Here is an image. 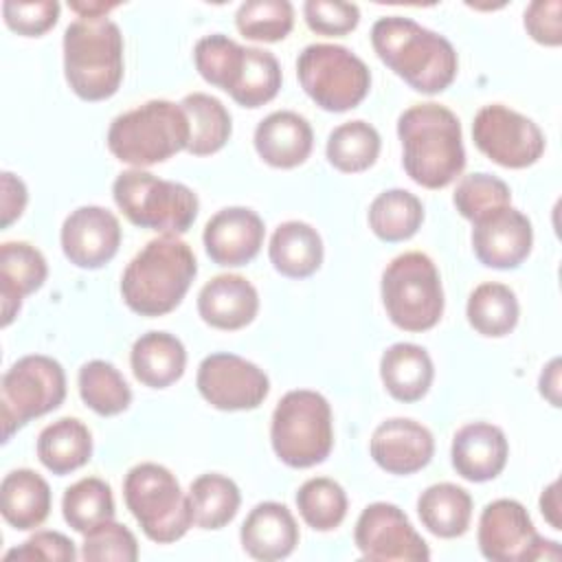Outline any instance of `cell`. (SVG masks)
<instances>
[{
	"label": "cell",
	"instance_id": "obj_44",
	"mask_svg": "<svg viewBox=\"0 0 562 562\" xmlns=\"http://www.w3.org/2000/svg\"><path fill=\"white\" fill-rule=\"evenodd\" d=\"M2 15L11 31L24 37H40L57 24L59 2L57 0H37V2L4 0Z\"/></svg>",
	"mask_w": 562,
	"mask_h": 562
},
{
	"label": "cell",
	"instance_id": "obj_6",
	"mask_svg": "<svg viewBox=\"0 0 562 562\" xmlns=\"http://www.w3.org/2000/svg\"><path fill=\"white\" fill-rule=\"evenodd\" d=\"M270 441L274 454L290 468L323 463L334 446L329 402L310 389L288 391L274 406Z\"/></svg>",
	"mask_w": 562,
	"mask_h": 562
},
{
	"label": "cell",
	"instance_id": "obj_7",
	"mask_svg": "<svg viewBox=\"0 0 562 562\" xmlns=\"http://www.w3.org/2000/svg\"><path fill=\"white\" fill-rule=\"evenodd\" d=\"M112 195L123 215L140 226L162 235H180L198 217V195L182 182L162 180L143 169H127L116 176Z\"/></svg>",
	"mask_w": 562,
	"mask_h": 562
},
{
	"label": "cell",
	"instance_id": "obj_28",
	"mask_svg": "<svg viewBox=\"0 0 562 562\" xmlns=\"http://www.w3.org/2000/svg\"><path fill=\"white\" fill-rule=\"evenodd\" d=\"M268 255L274 270L283 277L305 279L323 263V239L314 226L290 220L274 228Z\"/></svg>",
	"mask_w": 562,
	"mask_h": 562
},
{
	"label": "cell",
	"instance_id": "obj_35",
	"mask_svg": "<svg viewBox=\"0 0 562 562\" xmlns=\"http://www.w3.org/2000/svg\"><path fill=\"white\" fill-rule=\"evenodd\" d=\"M380 134L367 121H347L331 130L327 138V160L342 173L369 169L380 154Z\"/></svg>",
	"mask_w": 562,
	"mask_h": 562
},
{
	"label": "cell",
	"instance_id": "obj_11",
	"mask_svg": "<svg viewBox=\"0 0 562 562\" xmlns=\"http://www.w3.org/2000/svg\"><path fill=\"white\" fill-rule=\"evenodd\" d=\"M66 397V373L48 356H24L15 360L0 384L2 441L31 419L55 411Z\"/></svg>",
	"mask_w": 562,
	"mask_h": 562
},
{
	"label": "cell",
	"instance_id": "obj_45",
	"mask_svg": "<svg viewBox=\"0 0 562 562\" xmlns=\"http://www.w3.org/2000/svg\"><path fill=\"white\" fill-rule=\"evenodd\" d=\"M307 26L318 35H347L360 22V9L340 0H307L303 4Z\"/></svg>",
	"mask_w": 562,
	"mask_h": 562
},
{
	"label": "cell",
	"instance_id": "obj_23",
	"mask_svg": "<svg viewBox=\"0 0 562 562\" xmlns=\"http://www.w3.org/2000/svg\"><path fill=\"white\" fill-rule=\"evenodd\" d=\"M314 145L310 123L292 112L277 110L255 127V149L263 162L277 169H292L307 160Z\"/></svg>",
	"mask_w": 562,
	"mask_h": 562
},
{
	"label": "cell",
	"instance_id": "obj_20",
	"mask_svg": "<svg viewBox=\"0 0 562 562\" xmlns=\"http://www.w3.org/2000/svg\"><path fill=\"white\" fill-rule=\"evenodd\" d=\"M450 457L459 476L472 483H483L503 472L509 457V443L498 426L474 422L457 430Z\"/></svg>",
	"mask_w": 562,
	"mask_h": 562
},
{
	"label": "cell",
	"instance_id": "obj_15",
	"mask_svg": "<svg viewBox=\"0 0 562 562\" xmlns=\"http://www.w3.org/2000/svg\"><path fill=\"white\" fill-rule=\"evenodd\" d=\"M195 384L200 395L220 411H252L270 391L263 369L235 353L206 356L198 367Z\"/></svg>",
	"mask_w": 562,
	"mask_h": 562
},
{
	"label": "cell",
	"instance_id": "obj_12",
	"mask_svg": "<svg viewBox=\"0 0 562 562\" xmlns=\"http://www.w3.org/2000/svg\"><path fill=\"white\" fill-rule=\"evenodd\" d=\"M479 549L494 562L558 560V542L538 536L527 509L514 498H498L485 505L479 520Z\"/></svg>",
	"mask_w": 562,
	"mask_h": 562
},
{
	"label": "cell",
	"instance_id": "obj_50",
	"mask_svg": "<svg viewBox=\"0 0 562 562\" xmlns=\"http://www.w3.org/2000/svg\"><path fill=\"white\" fill-rule=\"evenodd\" d=\"M558 481H553L540 496V512L547 518V522L553 529H562V520H560V494H558Z\"/></svg>",
	"mask_w": 562,
	"mask_h": 562
},
{
	"label": "cell",
	"instance_id": "obj_19",
	"mask_svg": "<svg viewBox=\"0 0 562 562\" xmlns=\"http://www.w3.org/2000/svg\"><path fill=\"white\" fill-rule=\"evenodd\" d=\"M369 450L382 470L406 476L430 463L435 439L424 424L408 417H393L373 430Z\"/></svg>",
	"mask_w": 562,
	"mask_h": 562
},
{
	"label": "cell",
	"instance_id": "obj_22",
	"mask_svg": "<svg viewBox=\"0 0 562 562\" xmlns=\"http://www.w3.org/2000/svg\"><path fill=\"white\" fill-rule=\"evenodd\" d=\"M239 538L250 558L263 562L281 560L299 544V525L283 503L263 501L246 516Z\"/></svg>",
	"mask_w": 562,
	"mask_h": 562
},
{
	"label": "cell",
	"instance_id": "obj_51",
	"mask_svg": "<svg viewBox=\"0 0 562 562\" xmlns=\"http://www.w3.org/2000/svg\"><path fill=\"white\" fill-rule=\"evenodd\" d=\"M119 2H70V9L79 18H105L108 11L116 9Z\"/></svg>",
	"mask_w": 562,
	"mask_h": 562
},
{
	"label": "cell",
	"instance_id": "obj_31",
	"mask_svg": "<svg viewBox=\"0 0 562 562\" xmlns=\"http://www.w3.org/2000/svg\"><path fill=\"white\" fill-rule=\"evenodd\" d=\"M189 119V147L193 156H209L220 151L231 138L233 123L224 103L206 92H191L180 101Z\"/></svg>",
	"mask_w": 562,
	"mask_h": 562
},
{
	"label": "cell",
	"instance_id": "obj_5",
	"mask_svg": "<svg viewBox=\"0 0 562 562\" xmlns=\"http://www.w3.org/2000/svg\"><path fill=\"white\" fill-rule=\"evenodd\" d=\"M189 136V119L182 105L151 99L110 123L108 149L116 160L143 169L187 149Z\"/></svg>",
	"mask_w": 562,
	"mask_h": 562
},
{
	"label": "cell",
	"instance_id": "obj_17",
	"mask_svg": "<svg viewBox=\"0 0 562 562\" xmlns=\"http://www.w3.org/2000/svg\"><path fill=\"white\" fill-rule=\"evenodd\" d=\"M61 250L70 263L83 270L105 266L121 246V224L103 206H79L61 224Z\"/></svg>",
	"mask_w": 562,
	"mask_h": 562
},
{
	"label": "cell",
	"instance_id": "obj_38",
	"mask_svg": "<svg viewBox=\"0 0 562 562\" xmlns=\"http://www.w3.org/2000/svg\"><path fill=\"white\" fill-rule=\"evenodd\" d=\"M281 88V66L270 50L246 48L239 77L228 92L244 108H259L277 97Z\"/></svg>",
	"mask_w": 562,
	"mask_h": 562
},
{
	"label": "cell",
	"instance_id": "obj_49",
	"mask_svg": "<svg viewBox=\"0 0 562 562\" xmlns=\"http://www.w3.org/2000/svg\"><path fill=\"white\" fill-rule=\"evenodd\" d=\"M540 393L551 406H560V358H553L540 373Z\"/></svg>",
	"mask_w": 562,
	"mask_h": 562
},
{
	"label": "cell",
	"instance_id": "obj_40",
	"mask_svg": "<svg viewBox=\"0 0 562 562\" xmlns=\"http://www.w3.org/2000/svg\"><path fill=\"white\" fill-rule=\"evenodd\" d=\"M244 50L246 46H239L222 33H213L198 40L193 48V61L206 83L231 92L244 64Z\"/></svg>",
	"mask_w": 562,
	"mask_h": 562
},
{
	"label": "cell",
	"instance_id": "obj_43",
	"mask_svg": "<svg viewBox=\"0 0 562 562\" xmlns=\"http://www.w3.org/2000/svg\"><path fill=\"white\" fill-rule=\"evenodd\" d=\"M81 558L90 562L114 560V562H136L138 560V542L134 533L112 520H105L83 533Z\"/></svg>",
	"mask_w": 562,
	"mask_h": 562
},
{
	"label": "cell",
	"instance_id": "obj_10",
	"mask_svg": "<svg viewBox=\"0 0 562 562\" xmlns=\"http://www.w3.org/2000/svg\"><path fill=\"white\" fill-rule=\"evenodd\" d=\"M296 75L305 94L327 112L356 108L371 88L367 64L338 44H310L296 59Z\"/></svg>",
	"mask_w": 562,
	"mask_h": 562
},
{
	"label": "cell",
	"instance_id": "obj_14",
	"mask_svg": "<svg viewBox=\"0 0 562 562\" xmlns=\"http://www.w3.org/2000/svg\"><path fill=\"white\" fill-rule=\"evenodd\" d=\"M353 540L362 558L373 562H426L430 558L426 540L393 503L367 505L356 522Z\"/></svg>",
	"mask_w": 562,
	"mask_h": 562
},
{
	"label": "cell",
	"instance_id": "obj_48",
	"mask_svg": "<svg viewBox=\"0 0 562 562\" xmlns=\"http://www.w3.org/2000/svg\"><path fill=\"white\" fill-rule=\"evenodd\" d=\"M0 182H2V228H7L11 222H15L22 215L29 193L24 182L11 171H2Z\"/></svg>",
	"mask_w": 562,
	"mask_h": 562
},
{
	"label": "cell",
	"instance_id": "obj_30",
	"mask_svg": "<svg viewBox=\"0 0 562 562\" xmlns=\"http://www.w3.org/2000/svg\"><path fill=\"white\" fill-rule=\"evenodd\" d=\"M422 525L439 538L463 536L472 518V496L454 483H435L417 498Z\"/></svg>",
	"mask_w": 562,
	"mask_h": 562
},
{
	"label": "cell",
	"instance_id": "obj_42",
	"mask_svg": "<svg viewBox=\"0 0 562 562\" xmlns=\"http://www.w3.org/2000/svg\"><path fill=\"white\" fill-rule=\"evenodd\" d=\"M452 202L465 220L474 222L490 211L512 204V191L505 180H501L492 173L479 171V173L463 176L459 180Z\"/></svg>",
	"mask_w": 562,
	"mask_h": 562
},
{
	"label": "cell",
	"instance_id": "obj_1",
	"mask_svg": "<svg viewBox=\"0 0 562 562\" xmlns=\"http://www.w3.org/2000/svg\"><path fill=\"white\" fill-rule=\"evenodd\" d=\"M402 165L413 182L426 189H443L465 167L461 123L452 110L439 103H417L397 119Z\"/></svg>",
	"mask_w": 562,
	"mask_h": 562
},
{
	"label": "cell",
	"instance_id": "obj_8",
	"mask_svg": "<svg viewBox=\"0 0 562 562\" xmlns=\"http://www.w3.org/2000/svg\"><path fill=\"white\" fill-rule=\"evenodd\" d=\"M123 496L143 533L158 544L180 540L193 525L189 494L165 465H134L125 474Z\"/></svg>",
	"mask_w": 562,
	"mask_h": 562
},
{
	"label": "cell",
	"instance_id": "obj_13",
	"mask_svg": "<svg viewBox=\"0 0 562 562\" xmlns=\"http://www.w3.org/2000/svg\"><path fill=\"white\" fill-rule=\"evenodd\" d=\"M472 138L490 160L509 169L529 167L544 151L542 130L531 119L501 103L483 105L476 112Z\"/></svg>",
	"mask_w": 562,
	"mask_h": 562
},
{
	"label": "cell",
	"instance_id": "obj_46",
	"mask_svg": "<svg viewBox=\"0 0 562 562\" xmlns=\"http://www.w3.org/2000/svg\"><path fill=\"white\" fill-rule=\"evenodd\" d=\"M77 558L75 542L59 531H37L20 547L4 553V560H46V562H72Z\"/></svg>",
	"mask_w": 562,
	"mask_h": 562
},
{
	"label": "cell",
	"instance_id": "obj_41",
	"mask_svg": "<svg viewBox=\"0 0 562 562\" xmlns=\"http://www.w3.org/2000/svg\"><path fill=\"white\" fill-rule=\"evenodd\" d=\"M235 26L246 40L279 42L294 26V9L288 0H248L239 4Z\"/></svg>",
	"mask_w": 562,
	"mask_h": 562
},
{
	"label": "cell",
	"instance_id": "obj_16",
	"mask_svg": "<svg viewBox=\"0 0 562 562\" xmlns=\"http://www.w3.org/2000/svg\"><path fill=\"white\" fill-rule=\"evenodd\" d=\"M531 244V222L512 204L490 211L472 222V248L476 259L487 268H518L529 257Z\"/></svg>",
	"mask_w": 562,
	"mask_h": 562
},
{
	"label": "cell",
	"instance_id": "obj_18",
	"mask_svg": "<svg viewBox=\"0 0 562 562\" xmlns=\"http://www.w3.org/2000/svg\"><path fill=\"white\" fill-rule=\"evenodd\" d=\"M263 220L246 206H228L217 211L204 226L206 255L217 266H246L257 257L263 244Z\"/></svg>",
	"mask_w": 562,
	"mask_h": 562
},
{
	"label": "cell",
	"instance_id": "obj_26",
	"mask_svg": "<svg viewBox=\"0 0 562 562\" xmlns=\"http://www.w3.org/2000/svg\"><path fill=\"white\" fill-rule=\"evenodd\" d=\"M380 378L391 397L408 404L428 393L435 378V367L424 347L413 342H395L382 353Z\"/></svg>",
	"mask_w": 562,
	"mask_h": 562
},
{
	"label": "cell",
	"instance_id": "obj_36",
	"mask_svg": "<svg viewBox=\"0 0 562 562\" xmlns=\"http://www.w3.org/2000/svg\"><path fill=\"white\" fill-rule=\"evenodd\" d=\"M79 395L101 417L123 413L132 404V391L121 371L105 360H90L79 369Z\"/></svg>",
	"mask_w": 562,
	"mask_h": 562
},
{
	"label": "cell",
	"instance_id": "obj_2",
	"mask_svg": "<svg viewBox=\"0 0 562 562\" xmlns=\"http://www.w3.org/2000/svg\"><path fill=\"white\" fill-rule=\"evenodd\" d=\"M371 44L378 57L417 92L437 94L457 77L454 46L411 18L386 15L375 20Z\"/></svg>",
	"mask_w": 562,
	"mask_h": 562
},
{
	"label": "cell",
	"instance_id": "obj_37",
	"mask_svg": "<svg viewBox=\"0 0 562 562\" xmlns=\"http://www.w3.org/2000/svg\"><path fill=\"white\" fill-rule=\"evenodd\" d=\"M64 520L79 533H88L97 525L114 518L112 490L103 479L86 476L66 487L61 498Z\"/></svg>",
	"mask_w": 562,
	"mask_h": 562
},
{
	"label": "cell",
	"instance_id": "obj_32",
	"mask_svg": "<svg viewBox=\"0 0 562 562\" xmlns=\"http://www.w3.org/2000/svg\"><path fill=\"white\" fill-rule=\"evenodd\" d=\"M468 323L487 338L507 336L518 323V299L505 283L487 281L476 285L468 296Z\"/></svg>",
	"mask_w": 562,
	"mask_h": 562
},
{
	"label": "cell",
	"instance_id": "obj_39",
	"mask_svg": "<svg viewBox=\"0 0 562 562\" xmlns=\"http://www.w3.org/2000/svg\"><path fill=\"white\" fill-rule=\"evenodd\" d=\"M296 507L312 529L331 531L347 516V494L334 479L314 476L299 487Z\"/></svg>",
	"mask_w": 562,
	"mask_h": 562
},
{
	"label": "cell",
	"instance_id": "obj_27",
	"mask_svg": "<svg viewBox=\"0 0 562 562\" xmlns=\"http://www.w3.org/2000/svg\"><path fill=\"white\" fill-rule=\"evenodd\" d=\"M0 512L20 531L40 527L50 514L48 483L35 470H11L0 485Z\"/></svg>",
	"mask_w": 562,
	"mask_h": 562
},
{
	"label": "cell",
	"instance_id": "obj_47",
	"mask_svg": "<svg viewBox=\"0 0 562 562\" xmlns=\"http://www.w3.org/2000/svg\"><path fill=\"white\" fill-rule=\"evenodd\" d=\"M562 4L560 0H536L525 9V29L538 44H562Z\"/></svg>",
	"mask_w": 562,
	"mask_h": 562
},
{
	"label": "cell",
	"instance_id": "obj_33",
	"mask_svg": "<svg viewBox=\"0 0 562 562\" xmlns=\"http://www.w3.org/2000/svg\"><path fill=\"white\" fill-rule=\"evenodd\" d=\"M424 222L422 200L406 189L382 191L369 206V226L382 241L411 239Z\"/></svg>",
	"mask_w": 562,
	"mask_h": 562
},
{
	"label": "cell",
	"instance_id": "obj_29",
	"mask_svg": "<svg viewBox=\"0 0 562 562\" xmlns=\"http://www.w3.org/2000/svg\"><path fill=\"white\" fill-rule=\"evenodd\" d=\"M37 457L53 474H70L90 461L92 435L81 419L61 417L40 432Z\"/></svg>",
	"mask_w": 562,
	"mask_h": 562
},
{
	"label": "cell",
	"instance_id": "obj_4",
	"mask_svg": "<svg viewBox=\"0 0 562 562\" xmlns=\"http://www.w3.org/2000/svg\"><path fill=\"white\" fill-rule=\"evenodd\" d=\"M64 75L83 101L110 99L123 79V35L110 18H77L64 31Z\"/></svg>",
	"mask_w": 562,
	"mask_h": 562
},
{
	"label": "cell",
	"instance_id": "obj_25",
	"mask_svg": "<svg viewBox=\"0 0 562 562\" xmlns=\"http://www.w3.org/2000/svg\"><path fill=\"white\" fill-rule=\"evenodd\" d=\"M134 378L149 389H167L182 378L187 367L184 345L167 331H147L132 345Z\"/></svg>",
	"mask_w": 562,
	"mask_h": 562
},
{
	"label": "cell",
	"instance_id": "obj_24",
	"mask_svg": "<svg viewBox=\"0 0 562 562\" xmlns=\"http://www.w3.org/2000/svg\"><path fill=\"white\" fill-rule=\"evenodd\" d=\"M46 274V259L35 246L26 241H4L0 246L2 327H7L18 316L22 299L44 285Z\"/></svg>",
	"mask_w": 562,
	"mask_h": 562
},
{
	"label": "cell",
	"instance_id": "obj_3",
	"mask_svg": "<svg viewBox=\"0 0 562 562\" xmlns=\"http://www.w3.org/2000/svg\"><path fill=\"white\" fill-rule=\"evenodd\" d=\"M198 274V261L178 235H160L127 263L121 277L125 305L140 316H162L180 305Z\"/></svg>",
	"mask_w": 562,
	"mask_h": 562
},
{
	"label": "cell",
	"instance_id": "obj_9",
	"mask_svg": "<svg viewBox=\"0 0 562 562\" xmlns=\"http://www.w3.org/2000/svg\"><path fill=\"white\" fill-rule=\"evenodd\" d=\"M382 303L393 325L404 331H426L443 314V288L435 261L411 250L397 255L382 272Z\"/></svg>",
	"mask_w": 562,
	"mask_h": 562
},
{
	"label": "cell",
	"instance_id": "obj_21",
	"mask_svg": "<svg viewBox=\"0 0 562 562\" xmlns=\"http://www.w3.org/2000/svg\"><path fill=\"white\" fill-rule=\"evenodd\" d=\"M259 294L255 285L239 274H217L206 281L198 294L202 321L215 329H241L257 316Z\"/></svg>",
	"mask_w": 562,
	"mask_h": 562
},
{
	"label": "cell",
	"instance_id": "obj_34",
	"mask_svg": "<svg viewBox=\"0 0 562 562\" xmlns=\"http://www.w3.org/2000/svg\"><path fill=\"white\" fill-rule=\"evenodd\" d=\"M193 525L200 529H222L228 525L241 503L239 487L224 474H200L189 487Z\"/></svg>",
	"mask_w": 562,
	"mask_h": 562
}]
</instances>
